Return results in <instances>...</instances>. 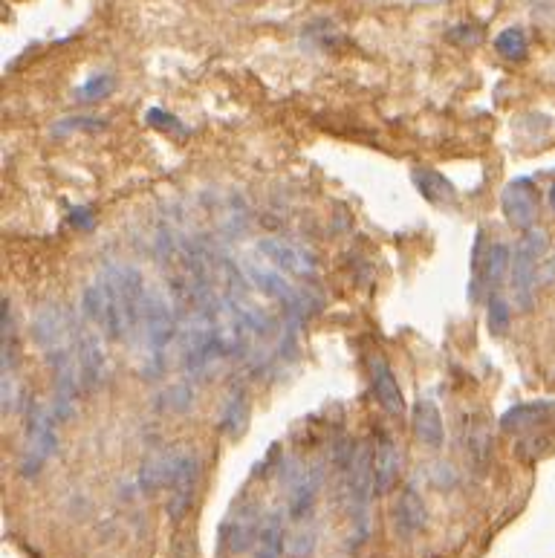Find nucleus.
I'll list each match as a JSON object with an SVG mask.
<instances>
[{"label":"nucleus","instance_id":"1","mask_svg":"<svg viewBox=\"0 0 555 558\" xmlns=\"http://www.w3.org/2000/svg\"><path fill=\"white\" fill-rule=\"evenodd\" d=\"M102 284L107 295V319L105 336L119 342L131 336L142 321V307H145V278L139 269L128 264H110L102 272Z\"/></svg>","mask_w":555,"mask_h":558},{"label":"nucleus","instance_id":"2","mask_svg":"<svg viewBox=\"0 0 555 558\" xmlns=\"http://www.w3.org/2000/svg\"><path fill=\"white\" fill-rule=\"evenodd\" d=\"M373 446L362 443L356 449L353 466L347 469V512H350V527H353V544H362L370 535V498L376 489V472H373Z\"/></svg>","mask_w":555,"mask_h":558},{"label":"nucleus","instance_id":"3","mask_svg":"<svg viewBox=\"0 0 555 558\" xmlns=\"http://www.w3.org/2000/svg\"><path fill=\"white\" fill-rule=\"evenodd\" d=\"M547 252V232L544 229H529L524 232V238L518 240L515 252H512V298L529 310L532 304V293H535V272L538 264Z\"/></svg>","mask_w":555,"mask_h":558},{"label":"nucleus","instance_id":"4","mask_svg":"<svg viewBox=\"0 0 555 558\" xmlns=\"http://www.w3.org/2000/svg\"><path fill=\"white\" fill-rule=\"evenodd\" d=\"M139 327H142V336H145V342L151 347V356L154 359H159V353L180 336L177 313H174L171 301L159 293V290H148Z\"/></svg>","mask_w":555,"mask_h":558},{"label":"nucleus","instance_id":"5","mask_svg":"<svg viewBox=\"0 0 555 558\" xmlns=\"http://www.w3.org/2000/svg\"><path fill=\"white\" fill-rule=\"evenodd\" d=\"M55 454V428H53V411L44 408H32L27 417V443L21 454V475L35 478L44 463Z\"/></svg>","mask_w":555,"mask_h":558},{"label":"nucleus","instance_id":"6","mask_svg":"<svg viewBox=\"0 0 555 558\" xmlns=\"http://www.w3.org/2000/svg\"><path fill=\"white\" fill-rule=\"evenodd\" d=\"M47 362L55 373V399H53V417L55 420H70L73 417V402H76V391H79L81 373L79 365L73 368V353L67 347H58L47 353Z\"/></svg>","mask_w":555,"mask_h":558},{"label":"nucleus","instance_id":"7","mask_svg":"<svg viewBox=\"0 0 555 558\" xmlns=\"http://www.w3.org/2000/svg\"><path fill=\"white\" fill-rule=\"evenodd\" d=\"M70 339H73V350H76V362H79V373H81V385L84 391H96L102 388L107 373V359L105 350H102V342L96 336V330H70Z\"/></svg>","mask_w":555,"mask_h":558},{"label":"nucleus","instance_id":"8","mask_svg":"<svg viewBox=\"0 0 555 558\" xmlns=\"http://www.w3.org/2000/svg\"><path fill=\"white\" fill-rule=\"evenodd\" d=\"M501 209L509 226L529 232L535 226V217H538V194H535L532 180L518 177V180H512L509 186L503 188Z\"/></svg>","mask_w":555,"mask_h":558},{"label":"nucleus","instance_id":"9","mask_svg":"<svg viewBox=\"0 0 555 558\" xmlns=\"http://www.w3.org/2000/svg\"><path fill=\"white\" fill-rule=\"evenodd\" d=\"M261 527H264V518H261L258 501H243L232 512L229 527H226V544H229V550L232 553H246L252 544H258Z\"/></svg>","mask_w":555,"mask_h":558},{"label":"nucleus","instance_id":"10","mask_svg":"<svg viewBox=\"0 0 555 558\" xmlns=\"http://www.w3.org/2000/svg\"><path fill=\"white\" fill-rule=\"evenodd\" d=\"M324 486V466L321 463H313L307 469H301L290 483V515L295 521H304L310 512H313V504H316L318 492Z\"/></svg>","mask_w":555,"mask_h":558},{"label":"nucleus","instance_id":"11","mask_svg":"<svg viewBox=\"0 0 555 558\" xmlns=\"http://www.w3.org/2000/svg\"><path fill=\"white\" fill-rule=\"evenodd\" d=\"M370 382H373V394L379 399V405L391 417H402L405 414V397H402V388H399L391 365L382 356H373L370 359Z\"/></svg>","mask_w":555,"mask_h":558},{"label":"nucleus","instance_id":"12","mask_svg":"<svg viewBox=\"0 0 555 558\" xmlns=\"http://www.w3.org/2000/svg\"><path fill=\"white\" fill-rule=\"evenodd\" d=\"M70 327H73V319H67L55 304H47L38 310V316L32 321V336L50 353V350L64 347V342L70 339Z\"/></svg>","mask_w":555,"mask_h":558},{"label":"nucleus","instance_id":"13","mask_svg":"<svg viewBox=\"0 0 555 558\" xmlns=\"http://www.w3.org/2000/svg\"><path fill=\"white\" fill-rule=\"evenodd\" d=\"M200 483V460L194 452H183L180 457V469L174 475V483L168 486L171 489V518H183L185 509L191 506V498H194V489Z\"/></svg>","mask_w":555,"mask_h":558},{"label":"nucleus","instance_id":"14","mask_svg":"<svg viewBox=\"0 0 555 558\" xmlns=\"http://www.w3.org/2000/svg\"><path fill=\"white\" fill-rule=\"evenodd\" d=\"M399 469H402V452H399L397 440L388 431H382L376 437V454H373V472H376V492L379 495L394 489Z\"/></svg>","mask_w":555,"mask_h":558},{"label":"nucleus","instance_id":"15","mask_svg":"<svg viewBox=\"0 0 555 558\" xmlns=\"http://www.w3.org/2000/svg\"><path fill=\"white\" fill-rule=\"evenodd\" d=\"M246 275H249V281L261 290L264 295H269V298H275V301H281L284 307H287V313L290 316H301V295L292 290L290 284L278 275V272H272V269H264V266H255L249 264L246 266Z\"/></svg>","mask_w":555,"mask_h":558},{"label":"nucleus","instance_id":"16","mask_svg":"<svg viewBox=\"0 0 555 558\" xmlns=\"http://www.w3.org/2000/svg\"><path fill=\"white\" fill-rule=\"evenodd\" d=\"M411 423H414V434L417 440L425 443L428 449H440L446 440V428H443V414L434 405V399H417L414 411H411Z\"/></svg>","mask_w":555,"mask_h":558},{"label":"nucleus","instance_id":"17","mask_svg":"<svg viewBox=\"0 0 555 558\" xmlns=\"http://www.w3.org/2000/svg\"><path fill=\"white\" fill-rule=\"evenodd\" d=\"M258 252H264L266 258H269L272 264L278 266V269H284V272H292V275L310 278V275L316 272V264H313V258H310V255H304L301 249L290 246V243H284V240H278V238L261 240V243H258Z\"/></svg>","mask_w":555,"mask_h":558},{"label":"nucleus","instance_id":"18","mask_svg":"<svg viewBox=\"0 0 555 558\" xmlns=\"http://www.w3.org/2000/svg\"><path fill=\"white\" fill-rule=\"evenodd\" d=\"M180 457H183V452H174V449L148 457L139 469V489L142 492H157L162 486H171L177 469H180Z\"/></svg>","mask_w":555,"mask_h":558},{"label":"nucleus","instance_id":"19","mask_svg":"<svg viewBox=\"0 0 555 558\" xmlns=\"http://www.w3.org/2000/svg\"><path fill=\"white\" fill-rule=\"evenodd\" d=\"M394 524H397L399 535L411 538L420 530H425L428 524V512H425V501L420 498V492L414 486H408L402 495H399L397 509H394Z\"/></svg>","mask_w":555,"mask_h":558},{"label":"nucleus","instance_id":"20","mask_svg":"<svg viewBox=\"0 0 555 558\" xmlns=\"http://www.w3.org/2000/svg\"><path fill=\"white\" fill-rule=\"evenodd\" d=\"M411 180H414L417 191L423 194L428 203H434V206H454L457 191H454V186H451L440 171H434V168H414L411 171Z\"/></svg>","mask_w":555,"mask_h":558},{"label":"nucleus","instance_id":"21","mask_svg":"<svg viewBox=\"0 0 555 558\" xmlns=\"http://www.w3.org/2000/svg\"><path fill=\"white\" fill-rule=\"evenodd\" d=\"M555 414V402L553 399H535V402H521L515 408H509L501 417V428L503 431H515V428H527V426H538L544 423L547 417Z\"/></svg>","mask_w":555,"mask_h":558},{"label":"nucleus","instance_id":"22","mask_svg":"<svg viewBox=\"0 0 555 558\" xmlns=\"http://www.w3.org/2000/svg\"><path fill=\"white\" fill-rule=\"evenodd\" d=\"M246 426H249V397L238 385L229 391V397L223 402V431L229 440H238L243 437Z\"/></svg>","mask_w":555,"mask_h":558},{"label":"nucleus","instance_id":"23","mask_svg":"<svg viewBox=\"0 0 555 558\" xmlns=\"http://www.w3.org/2000/svg\"><path fill=\"white\" fill-rule=\"evenodd\" d=\"M284 524H287V518H284L281 509H275V512L266 515L261 535H258V556L255 558H281V550H284V544H287V538H284Z\"/></svg>","mask_w":555,"mask_h":558},{"label":"nucleus","instance_id":"24","mask_svg":"<svg viewBox=\"0 0 555 558\" xmlns=\"http://www.w3.org/2000/svg\"><path fill=\"white\" fill-rule=\"evenodd\" d=\"M509 269H512V252H509V246L506 243H495L486 252V258H483V287H486V293L495 295L503 278L509 275Z\"/></svg>","mask_w":555,"mask_h":558},{"label":"nucleus","instance_id":"25","mask_svg":"<svg viewBox=\"0 0 555 558\" xmlns=\"http://www.w3.org/2000/svg\"><path fill=\"white\" fill-rule=\"evenodd\" d=\"M81 310H84V319L90 321L93 327L99 324V327L105 330L107 295H105V284H102V278L93 281V284L84 290V295H81Z\"/></svg>","mask_w":555,"mask_h":558},{"label":"nucleus","instance_id":"26","mask_svg":"<svg viewBox=\"0 0 555 558\" xmlns=\"http://www.w3.org/2000/svg\"><path fill=\"white\" fill-rule=\"evenodd\" d=\"M486 324H489V330L495 333V336H503L506 330H509V324H512V307H509V301L503 298V295H492L489 298V307H486Z\"/></svg>","mask_w":555,"mask_h":558},{"label":"nucleus","instance_id":"27","mask_svg":"<svg viewBox=\"0 0 555 558\" xmlns=\"http://www.w3.org/2000/svg\"><path fill=\"white\" fill-rule=\"evenodd\" d=\"M495 50H498L503 58H512V61L524 58V55H527V35H524V29H503L501 35L495 38Z\"/></svg>","mask_w":555,"mask_h":558},{"label":"nucleus","instance_id":"28","mask_svg":"<svg viewBox=\"0 0 555 558\" xmlns=\"http://www.w3.org/2000/svg\"><path fill=\"white\" fill-rule=\"evenodd\" d=\"M318 544V532L316 527H301L298 532H292L290 538H287V553L290 558H310L313 556V550H316Z\"/></svg>","mask_w":555,"mask_h":558},{"label":"nucleus","instance_id":"29","mask_svg":"<svg viewBox=\"0 0 555 558\" xmlns=\"http://www.w3.org/2000/svg\"><path fill=\"white\" fill-rule=\"evenodd\" d=\"M113 87H116V81H113V76H107V73L90 76L79 87V102H102V99H107L113 93Z\"/></svg>","mask_w":555,"mask_h":558},{"label":"nucleus","instance_id":"30","mask_svg":"<svg viewBox=\"0 0 555 558\" xmlns=\"http://www.w3.org/2000/svg\"><path fill=\"white\" fill-rule=\"evenodd\" d=\"M102 128V119H93V116H73V119H61L55 122L53 133L61 136V133H79V131H99Z\"/></svg>","mask_w":555,"mask_h":558},{"label":"nucleus","instance_id":"31","mask_svg":"<svg viewBox=\"0 0 555 558\" xmlns=\"http://www.w3.org/2000/svg\"><path fill=\"white\" fill-rule=\"evenodd\" d=\"M148 122L157 128V131H168V133H185V128L180 125V119L177 116H171V113H165V110H148Z\"/></svg>","mask_w":555,"mask_h":558},{"label":"nucleus","instance_id":"32","mask_svg":"<svg viewBox=\"0 0 555 558\" xmlns=\"http://www.w3.org/2000/svg\"><path fill=\"white\" fill-rule=\"evenodd\" d=\"M70 226H73V229H81V232H90V229L96 226V217H93L90 209L79 206V209L70 212Z\"/></svg>","mask_w":555,"mask_h":558},{"label":"nucleus","instance_id":"33","mask_svg":"<svg viewBox=\"0 0 555 558\" xmlns=\"http://www.w3.org/2000/svg\"><path fill=\"white\" fill-rule=\"evenodd\" d=\"M550 209H553V214H555V186L550 188Z\"/></svg>","mask_w":555,"mask_h":558}]
</instances>
